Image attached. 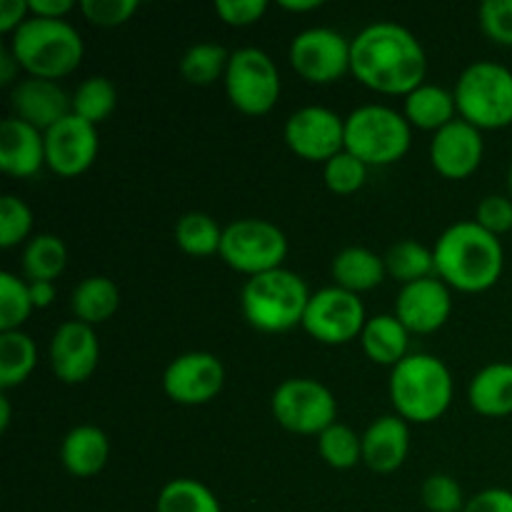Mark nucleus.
I'll return each mask as SVG.
<instances>
[{
  "mask_svg": "<svg viewBox=\"0 0 512 512\" xmlns=\"http://www.w3.org/2000/svg\"><path fill=\"white\" fill-rule=\"evenodd\" d=\"M350 73L380 95H410L428 73L420 40L398 23L368 25L350 40Z\"/></svg>",
  "mask_w": 512,
  "mask_h": 512,
  "instance_id": "1",
  "label": "nucleus"
},
{
  "mask_svg": "<svg viewBox=\"0 0 512 512\" xmlns=\"http://www.w3.org/2000/svg\"><path fill=\"white\" fill-rule=\"evenodd\" d=\"M435 275L460 293H485L500 280L505 253L500 238L480 228L475 220H463L445 230L433 248Z\"/></svg>",
  "mask_w": 512,
  "mask_h": 512,
  "instance_id": "2",
  "label": "nucleus"
},
{
  "mask_svg": "<svg viewBox=\"0 0 512 512\" xmlns=\"http://www.w3.org/2000/svg\"><path fill=\"white\" fill-rule=\"evenodd\" d=\"M390 400L405 423H435L453 403V375L435 355L413 353L390 373Z\"/></svg>",
  "mask_w": 512,
  "mask_h": 512,
  "instance_id": "3",
  "label": "nucleus"
},
{
  "mask_svg": "<svg viewBox=\"0 0 512 512\" xmlns=\"http://www.w3.org/2000/svg\"><path fill=\"white\" fill-rule=\"evenodd\" d=\"M10 53L30 78L60 80L78 68L85 45L68 20H45L30 15L10 35Z\"/></svg>",
  "mask_w": 512,
  "mask_h": 512,
  "instance_id": "4",
  "label": "nucleus"
},
{
  "mask_svg": "<svg viewBox=\"0 0 512 512\" xmlns=\"http://www.w3.org/2000/svg\"><path fill=\"white\" fill-rule=\"evenodd\" d=\"M310 290L298 273L288 268L248 278L240 293L245 320L260 333H288L303 325L310 303Z\"/></svg>",
  "mask_w": 512,
  "mask_h": 512,
  "instance_id": "5",
  "label": "nucleus"
},
{
  "mask_svg": "<svg viewBox=\"0 0 512 512\" xmlns=\"http://www.w3.org/2000/svg\"><path fill=\"white\" fill-rule=\"evenodd\" d=\"M458 115L478 130L512 125V70L493 60H478L455 83Z\"/></svg>",
  "mask_w": 512,
  "mask_h": 512,
  "instance_id": "6",
  "label": "nucleus"
},
{
  "mask_svg": "<svg viewBox=\"0 0 512 512\" xmlns=\"http://www.w3.org/2000/svg\"><path fill=\"white\" fill-rule=\"evenodd\" d=\"M410 123L388 105H360L345 118V150L373 165H393L410 150Z\"/></svg>",
  "mask_w": 512,
  "mask_h": 512,
  "instance_id": "7",
  "label": "nucleus"
},
{
  "mask_svg": "<svg viewBox=\"0 0 512 512\" xmlns=\"http://www.w3.org/2000/svg\"><path fill=\"white\" fill-rule=\"evenodd\" d=\"M285 255H288V238L270 220L243 218L223 228L220 258L235 273H243L248 278L270 273V270L283 268Z\"/></svg>",
  "mask_w": 512,
  "mask_h": 512,
  "instance_id": "8",
  "label": "nucleus"
},
{
  "mask_svg": "<svg viewBox=\"0 0 512 512\" xmlns=\"http://www.w3.org/2000/svg\"><path fill=\"white\" fill-rule=\"evenodd\" d=\"M223 80L228 100L243 115H268L283 90L278 65L260 48H240L230 53Z\"/></svg>",
  "mask_w": 512,
  "mask_h": 512,
  "instance_id": "9",
  "label": "nucleus"
},
{
  "mask_svg": "<svg viewBox=\"0 0 512 512\" xmlns=\"http://www.w3.org/2000/svg\"><path fill=\"white\" fill-rule=\"evenodd\" d=\"M270 410L280 428L295 435H320L338 423L335 395L320 380L288 378L275 388Z\"/></svg>",
  "mask_w": 512,
  "mask_h": 512,
  "instance_id": "10",
  "label": "nucleus"
},
{
  "mask_svg": "<svg viewBox=\"0 0 512 512\" xmlns=\"http://www.w3.org/2000/svg\"><path fill=\"white\" fill-rule=\"evenodd\" d=\"M365 323V305L360 295L338 288H323L310 295L308 310H305L303 328L313 340L323 345H345L360 338Z\"/></svg>",
  "mask_w": 512,
  "mask_h": 512,
  "instance_id": "11",
  "label": "nucleus"
},
{
  "mask_svg": "<svg viewBox=\"0 0 512 512\" xmlns=\"http://www.w3.org/2000/svg\"><path fill=\"white\" fill-rule=\"evenodd\" d=\"M290 65L313 85H330L350 73V40L333 28H308L288 50Z\"/></svg>",
  "mask_w": 512,
  "mask_h": 512,
  "instance_id": "12",
  "label": "nucleus"
},
{
  "mask_svg": "<svg viewBox=\"0 0 512 512\" xmlns=\"http://www.w3.org/2000/svg\"><path fill=\"white\" fill-rule=\"evenodd\" d=\"M285 143L298 158L325 165L345 150V118L323 105H305L285 123Z\"/></svg>",
  "mask_w": 512,
  "mask_h": 512,
  "instance_id": "13",
  "label": "nucleus"
},
{
  "mask_svg": "<svg viewBox=\"0 0 512 512\" xmlns=\"http://www.w3.org/2000/svg\"><path fill=\"white\" fill-rule=\"evenodd\" d=\"M225 368L220 358L203 350L183 353L165 368L163 390L178 405H205L223 390Z\"/></svg>",
  "mask_w": 512,
  "mask_h": 512,
  "instance_id": "14",
  "label": "nucleus"
},
{
  "mask_svg": "<svg viewBox=\"0 0 512 512\" xmlns=\"http://www.w3.org/2000/svg\"><path fill=\"white\" fill-rule=\"evenodd\" d=\"M45 165L60 178L83 175L98 158V128L78 115H68L45 130Z\"/></svg>",
  "mask_w": 512,
  "mask_h": 512,
  "instance_id": "15",
  "label": "nucleus"
},
{
  "mask_svg": "<svg viewBox=\"0 0 512 512\" xmlns=\"http://www.w3.org/2000/svg\"><path fill=\"white\" fill-rule=\"evenodd\" d=\"M100 360V343L93 325L70 320L55 330L50 340V368L65 385H80L95 373Z\"/></svg>",
  "mask_w": 512,
  "mask_h": 512,
  "instance_id": "16",
  "label": "nucleus"
},
{
  "mask_svg": "<svg viewBox=\"0 0 512 512\" xmlns=\"http://www.w3.org/2000/svg\"><path fill=\"white\" fill-rule=\"evenodd\" d=\"M483 153V130L465 123L463 118L445 125L430 140V163L448 180L470 178L483 163Z\"/></svg>",
  "mask_w": 512,
  "mask_h": 512,
  "instance_id": "17",
  "label": "nucleus"
},
{
  "mask_svg": "<svg viewBox=\"0 0 512 512\" xmlns=\"http://www.w3.org/2000/svg\"><path fill=\"white\" fill-rule=\"evenodd\" d=\"M450 313H453L450 288L438 275L403 285L398 298H395V315H398V320L410 333H435V330H440L448 323Z\"/></svg>",
  "mask_w": 512,
  "mask_h": 512,
  "instance_id": "18",
  "label": "nucleus"
},
{
  "mask_svg": "<svg viewBox=\"0 0 512 512\" xmlns=\"http://www.w3.org/2000/svg\"><path fill=\"white\" fill-rule=\"evenodd\" d=\"M10 108L15 118L25 120L40 133L73 115V95L60 88L58 80H43L25 75L10 88Z\"/></svg>",
  "mask_w": 512,
  "mask_h": 512,
  "instance_id": "19",
  "label": "nucleus"
},
{
  "mask_svg": "<svg viewBox=\"0 0 512 512\" xmlns=\"http://www.w3.org/2000/svg\"><path fill=\"white\" fill-rule=\"evenodd\" d=\"M45 165V135L25 120L5 118L0 123V168L13 178H33Z\"/></svg>",
  "mask_w": 512,
  "mask_h": 512,
  "instance_id": "20",
  "label": "nucleus"
},
{
  "mask_svg": "<svg viewBox=\"0 0 512 512\" xmlns=\"http://www.w3.org/2000/svg\"><path fill=\"white\" fill-rule=\"evenodd\" d=\"M410 453V428L400 415L375 418L363 433V463L373 473L388 475L403 468Z\"/></svg>",
  "mask_w": 512,
  "mask_h": 512,
  "instance_id": "21",
  "label": "nucleus"
},
{
  "mask_svg": "<svg viewBox=\"0 0 512 512\" xmlns=\"http://www.w3.org/2000/svg\"><path fill=\"white\" fill-rule=\"evenodd\" d=\"M108 435L95 425H78L60 443V463L75 478H93L108 465Z\"/></svg>",
  "mask_w": 512,
  "mask_h": 512,
  "instance_id": "22",
  "label": "nucleus"
},
{
  "mask_svg": "<svg viewBox=\"0 0 512 512\" xmlns=\"http://www.w3.org/2000/svg\"><path fill=\"white\" fill-rule=\"evenodd\" d=\"M330 275H333L338 288L360 295L378 288L385 275H388V270H385V258H380L378 253L360 248V245H350V248H343L335 255L333 265H330Z\"/></svg>",
  "mask_w": 512,
  "mask_h": 512,
  "instance_id": "23",
  "label": "nucleus"
},
{
  "mask_svg": "<svg viewBox=\"0 0 512 512\" xmlns=\"http://www.w3.org/2000/svg\"><path fill=\"white\" fill-rule=\"evenodd\" d=\"M470 408L485 418L512 415V363H490L475 373L468 388Z\"/></svg>",
  "mask_w": 512,
  "mask_h": 512,
  "instance_id": "24",
  "label": "nucleus"
},
{
  "mask_svg": "<svg viewBox=\"0 0 512 512\" xmlns=\"http://www.w3.org/2000/svg\"><path fill=\"white\" fill-rule=\"evenodd\" d=\"M403 115L410 123V128L438 133L445 125L458 120V103H455V95L450 90L440 88V85L423 83L413 93L405 95Z\"/></svg>",
  "mask_w": 512,
  "mask_h": 512,
  "instance_id": "25",
  "label": "nucleus"
},
{
  "mask_svg": "<svg viewBox=\"0 0 512 512\" xmlns=\"http://www.w3.org/2000/svg\"><path fill=\"white\" fill-rule=\"evenodd\" d=\"M360 345L365 355L375 365H388L395 368L400 360L408 358L410 330L398 320V315H375L368 318L363 333H360Z\"/></svg>",
  "mask_w": 512,
  "mask_h": 512,
  "instance_id": "26",
  "label": "nucleus"
},
{
  "mask_svg": "<svg viewBox=\"0 0 512 512\" xmlns=\"http://www.w3.org/2000/svg\"><path fill=\"white\" fill-rule=\"evenodd\" d=\"M75 320L85 325H100L113 318L120 308V290L105 275H90L80 280L70 298Z\"/></svg>",
  "mask_w": 512,
  "mask_h": 512,
  "instance_id": "27",
  "label": "nucleus"
},
{
  "mask_svg": "<svg viewBox=\"0 0 512 512\" xmlns=\"http://www.w3.org/2000/svg\"><path fill=\"white\" fill-rule=\"evenodd\" d=\"M38 363V348L23 330L0 333V388L13 390L30 378Z\"/></svg>",
  "mask_w": 512,
  "mask_h": 512,
  "instance_id": "28",
  "label": "nucleus"
},
{
  "mask_svg": "<svg viewBox=\"0 0 512 512\" xmlns=\"http://www.w3.org/2000/svg\"><path fill=\"white\" fill-rule=\"evenodd\" d=\"M68 265V248L53 233H40L28 240L23 250V273L30 283H53Z\"/></svg>",
  "mask_w": 512,
  "mask_h": 512,
  "instance_id": "29",
  "label": "nucleus"
},
{
  "mask_svg": "<svg viewBox=\"0 0 512 512\" xmlns=\"http://www.w3.org/2000/svg\"><path fill=\"white\" fill-rule=\"evenodd\" d=\"M385 270L400 285L435 278V253L418 240H400L385 253Z\"/></svg>",
  "mask_w": 512,
  "mask_h": 512,
  "instance_id": "30",
  "label": "nucleus"
},
{
  "mask_svg": "<svg viewBox=\"0 0 512 512\" xmlns=\"http://www.w3.org/2000/svg\"><path fill=\"white\" fill-rule=\"evenodd\" d=\"M155 512H223L213 490L193 478H175L158 493Z\"/></svg>",
  "mask_w": 512,
  "mask_h": 512,
  "instance_id": "31",
  "label": "nucleus"
},
{
  "mask_svg": "<svg viewBox=\"0 0 512 512\" xmlns=\"http://www.w3.org/2000/svg\"><path fill=\"white\" fill-rule=\"evenodd\" d=\"M220 240H223V230L205 213H185L175 225V243L193 258L220 253Z\"/></svg>",
  "mask_w": 512,
  "mask_h": 512,
  "instance_id": "32",
  "label": "nucleus"
},
{
  "mask_svg": "<svg viewBox=\"0 0 512 512\" xmlns=\"http://www.w3.org/2000/svg\"><path fill=\"white\" fill-rule=\"evenodd\" d=\"M115 105H118V90H115L113 80L103 78V75L83 80L73 93V115L88 120L95 128L113 115Z\"/></svg>",
  "mask_w": 512,
  "mask_h": 512,
  "instance_id": "33",
  "label": "nucleus"
},
{
  "mask_svg": "<svg viewBox=\"0 0 512 512\" xmlns=\"http://www.w3.org/2000/svg\"><path fill=\"white\" fill-rule=\"evenodd\" d=\"M230 53L215 43H198L185 50L180 60V73L190 85H213L218 78H225L228 70Z\"/></svg>",
  "mask_w": 512,
  "mask_h": 512,
  "instance_id": "34",
  "label": "nucleus"
},
{
  "mask_svg": "<svg viewBox=\"0 0 512 512\" xmlns=\"http://www.w3.org/2000/svg\"><path fill=\"white\" fill-rule=\"evenodd\" d=\"M320 458L335 470H350L363 460V435L343 423H333L318 435Z\"/></svg>",
  "mask_w": 512,
  "mask_h": 512,
  "instance_id": "35",
  "label": "nucleus"
},
{
  "mask_svg": "<svg viewBox=\"0 0 512 512\" xmlns=\"http://www.w3.org/2000/svg\"><path fill=\"white\" fill-rule=\"evenodd\" d=\"M33 300H30V288L18 275L3 270L0 273V333L23 328L25 320L33 313Z\"/></svg>",
  "mask_w": 512,
  "mask_h": 512,
  "instance_id": "36",
  "label": "nucleus"
},
{
  "mask_svg": "<svg viewBox=\"0 0 512 512\" xmlns=\"http://www.w3.org/2000/svg\"><path fill=\"white\" fill-rule=\"evenodd\" d=\"M323 180L330 193L335 195H353L368 180V165L355 158L348 150H340L335 158L323 165Z\"/></svg>",
  "mask_w": 512,
  "mask_h": 512,
  "instance_id": "37",
  "label": "nucleus"
},
{
  "mask_svg": "<svg viewBox=\"0 0 512 512\" xmlns=\"http://www.w3.org/2000/svg\"><path fill=\"white\" fill-rule=\"evenodd\" d=\"M33 230V213L28 205L15 195L0 198V248L10 250L28 240Z\"/></svg>",
  "mask_w": 512,
  "mask_h": 512,
  "instance_id": "38",
  "label": "nucleus"
},
{
  "mask_svg": "<svg viewBox=\"0 0 512 512\" xmlns=\"http://www.w3.org/2000/svg\"><path fill=\"white\" fill-rule=\"evenodd\" d=\"M420 500L430 512H463L468 503L458 480L445 473H435L425 480L420 488Z\"/></svg>",
  "mask_w": 512,
  "mask_h": 512,
  "instance_id": "39",
  "label": "nucleus"
},
{
  "mask_svg": "<svg viewBox=\"0 0 512 512\" xmlns=\"http://www.w3.org/2000/svg\"><path fill=\"white\" fill-rule=\"evenodd\" d=\"M478 18L480 28L493 43L512 48V0H485Z\"/></svg>",
  "mask_w": 512,
  "mask_h": 512,
  "instance_id": "40",
  "label": "nucleus"
},
{
  "mask_svg": "<svg viewBox=\"0 0 512 512\" xmlns=\"http://www.w3.org/2000/svg\"><path fill=\"white\" fill-rule=\"evenodd\" d=\"M135 10H138L135 0H83L80 3V13L100 28H118L128 23Z\"/></svg>",
  "mask_w": 512,
  "mask_h": 512,
  "instance_id": "41",
  "label": "nucleus"
},
{
  "mask_svg": "<svg viewBox=\"0 0 512 512\" xmlns=\"http://www.w3.org/2000/svg\"><path fill=\"white\" fill-rule=\"evenodd\" d=\"M475 223L490 235L500 238V235H512V198L510 195H488L480 200L478 210H475Z\"/></svg>",
  "mask_w": 512,
  "mask_h": 512,
  "instance_id": "42",
  "label": "nucleus"
},
{
  "mask_svg": "<svg viewBox=\"0 0 512 512\" xmlns=\"http://www.w3.org/2000/svg\"><path fill=\"white\" fill-rule=\"evenodd\" d=\"M215 13L230 28H248L268 13V3L265 0H218Z\"/></svg>",
  "mask_w": 512,
  "mask_h": 512,
  "instance_id": "43",
  "label": "nucleus"
},
{
  "mask_svg": "<svg viewBox=\"0 0 512 512\" xmlns=\"http://www.w3.org/2000/svg\"><path fill=\"white\" fill-rule=\"evenodd\" d=\"M463 512H512V490L488 488L473 495Z\"/></svg>",
  "mask_w": 512,
  "mask_h": 512,
  "instance_id": "44",
  "label": "nucleus"
},
{
  "mask_svg": "<svg viewBox=\"0 0 512 512\" xmlns=\"http://www.w3.org/2000/svg\"><path fill=\"white\" fill-rule=\"evenodd\" d=\"M28 18V0H3L0 3V33L13 35Z\"/></svg>",
  "mask_w": 512,
  "mask_h": 512,
  "instance_id": "45",
  "label": "nucleus"
},
{
  "mask_svg": "<svg viewBox=\"0 0 512 512\" xmlns=\"http://www.w3.org/2000/svg\"><path fill=\"white\" fill-rule=\"evenodd\" d=\"M28 8L33 18L65 20V15L75 8V3L73 0H28Z\"/></svg>",
  "mask_w": 512,
  "mask_h": 512,
  "instance_id": "46",
  "label": "nucleus"
},
{
  "mask_svg": "<svg viewBox=\"0 0 512 512\" xmlns=\"http://www.w3.org/2000/svg\"><path fill=\"white\" fill-rule=\"evenodd\" d=\"M20 73V63L15 60V55L10 53V48L0 50V85H10L13 88L18 83L15 75Z\"/></svg>",
  "mask_w": 512,
  "mask_h": 512,
  "instance_id": "47",
  "label": "nucleus"
},
{
  "mask_svg": "<svg viewBox=\"0 0 512 512\" xmlns=\"http://www.w3.org/2000/svg\"><path fill=\"white\" fill-rule=\"evenodd\" d=\"M30 288V300H33V308H48L55 300V283H28Z\"/></svg>",
  "mask_w": 512,
  "mask_h": 512,
  "instance_id": "48",
  "label": "nucleus"
},
{
  "mask_svg": "<svg viewBox=\"0 0 512 512\" xmlns=\"http://www.w3.org/2000/svg\"><path fill=\"white\" fill-rule=\"evenodd\" d=\"M320 0H280V8L288 13H313L320 8Z\"/></svg>",
  "mask_w": 512,
  "mask_h": 512,
  "instance_id": "49",
  "label": "nucleus"
},
{
  "mask_svg": "<svg viewBox=\"0 0 512 512\" xmlns=\"http://www.w3.org/2000/svg\"><path fill=\"white\" fill-rule=\"evenodd\" d=\"M8 425H10V400L5 398H0V430H8Z\"/></svg>",
  "mask_w": 512,
  "mask_h": 512,
  "instance_id": "50",
  "label": "nucleus"
},
{
  "mask_svg": "<svg viewBox=\"0 0 512 512\" xmlns=\"http://www.w3.org/2000/svg\"><path fill=\"white\" fill-rule=\"evenodd\" d=\"M508 190H510V198H512V163H510V170H508Z\"/></svg>",
  "mask_w": 512,
  "mask_h": 512,
  "instance_id": "51",
  "label": "nucleus"
}]
</instances>
